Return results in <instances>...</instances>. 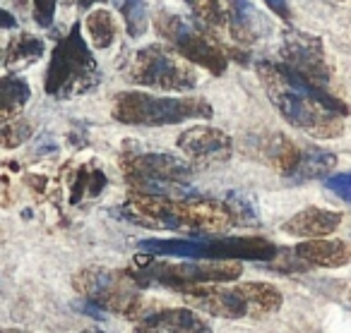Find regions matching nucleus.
Returning a JSON list of instances; mask_svg holds the SVG:
<instances>
[{
  "label": "nucleus",
  "mask_w": 351,
  "mask_h": 333,
  "mask_svg": "<svg viewBox=\"0 0 351 333\" xmlns=\"http://www.w3.org/2000/svg\"><path fill=\"white\" fill-rule=\"evenodd\" d=\"M258 77L269 101L289 125L315 139L341 137L349 108L339 98L332 96L325 87L291 72L282 63H260Z\"/></svg>",
  "instance_id": "obj_1"
},
{
  "label": "nucleus",
  "mask_w": 351,
  "mask_h": 333,
  "mask_svg": "<svg viewBox=\"0 0 351 333\" xmlns=\"http://www.w3.org/2000/svg\"><path fill=\"white\" fill-rule=\"evenodd\" d=\"M113 118L123 125H178L191 118H212V106L205 98L154 96L145 92H121L113 101Z\"/></svg>",
  "instance_id": "obj_2"
},
{
  "label": "nucleus",
  "mask_w": 351,
  "mask_h": 333,
  "mask_svg": "<svg viewBox=\"0 0 351 333\" xmlns=\"http://www.w3.org/2000/svg\"><path fill=\"white\" fill-rule=\"evenodd\" d=\"M73 288L92 304L106 312L121 314L125 319L140 321L149 314L147 302L140 295V285L132 280L128 271H111L104 266H89L73 276Z\"/></svg>",
  "instance_id": "obj_3"
},
{
  "label": "nucleus",
  "mask_w": 351,
  "mask_h": 333,
  "mask_svg": "<svg viewBox=\"0 0 351 333\" xmlns=\"http://www.w3.org/2000/svg\"><path fill=\"white\" fill-rule=\"evenodd\" d=\"M94 75H97V60L84 44L80 25H75L51 53V63L46 70V94L58 98L82 94L99 82Z\"/></svg>",
  "instance_id": "obj_4"
},
{
  "label": "nucleus",
  "mask_w": 351,
  "mask_h": 333,
  "mask_svg": "<svg viewBox=\"0 0 351 333\" xmlns=\"http://www.w3.org/2000/svg\"><path fill=\"white\" fill-rule=\"evenodd\" d=\"M125 75L128 82L159 89V92H191L197 84V75L191 60H186L181 53H171L159 44L137 51Z\"/></svg>",
  "instance_id": "obj_5"
},
{
  "label": "nucleus",
  "mask_w": 351,
  "mask_h": 333,
  "mask_svg": "<svg viewBox=\"0 0 351 333\" xmlns=\"http://www.w3.org/2000/svg\"><path fill=\"white\" fill-rule=\"evenodd\" d=\"M121 168L137 192L171 199H183L181 194L188 192L191 165L171 154H125Z\"/></svg>",
  "instance_id": "obj_6"
},
{
  "label": "nucleus",
  "mask_w": 351,
  "mask_h": 333,
  "mask_svg": "<svg viewBox=\"0 0 351 333\" xmlns=\"http://www.w3.org/2000/svg\"><path fill=\"white\" fill-rule=\"evenodd\" d=\"M279 55H282V65H287L291 72L311 79L313 84L325 87L327 79H330L325 49H322V41L317 36L298 29L284 31Z\"/></svg>",
  "instance_id": "obj_7"
},
{
  "label": "nucleus",
  "mask_w": 351,
  "mask_h": 333,
  "mask_svg": "<svg viewBox=\"0 0 351 333\" xmlns=\"http://www.w3.org/2000/svg\"><path fill=\"white\" fill-rule=\"evenodd\" d=\"M173 209L176 218H178V228L181 230H193L197 235H202V232L219 235V232L229 230V228H234L239 223V216L231 209V204L217 202V199H176Z\"/></svg>",
  "instance_id": "obj_8"
},
{
  "label": "nucleus",
  "mask_w": 351,
  "mask_h": 333,
  "mask_svg": "<svg viewBox=\"0 0 351 333\" xmlns=\"http://www.w3.org/2000/svg\"><path fill=\"white\" fill-rule=\"evenodd\" d=\"M173 202L176 199L171 197H156V194H145L132 189L128 194L125 204H123V213H125L128 221L137 223V226L154 228V230H181Z\"/></svg>",
  "instance_id": "obj_9"
},
{
  "label": "nucleus",
  "mask_w": 351,
  "mask_h": 333,
  "mask_svg": "<svg viewBox=\"0 0 351 333\" xmlns=\"http://www.w3.org/2000/svg\"><path fill=\"white\" fill-rule=\"evenodd\" d=\"M178 149L195 163H221L231 156V137L210 125H195L178 137Z\"/></svg>",
  "instance_id": "obj_10"
},
{
  "label": "nucleus",
  "mask_w": 351,
  "mask_h": 333,
  "mask_svg": "<svg viewBox=\"0 0 351 333\" xmlns=\"http://www.w3.org/2000/svg\"><path fill=\"white\" fill-rule=\"evenodd\" d=\"M277 256V247L265 237H221L215 235L205 240L202 259H234V261H269Z\"/></svg>",
  "instance_id": "obj_11"
},
{
  "label": "nucleus",
  "mask_w": 351,
  "mask_h": 333,
  "mask_svg": "<svg viewBox=\"0 0 351 333\" xmlns=\"http://www.w3.org/2000/svg\"><path fill=\"white\" fill-rule=\"evenodd\" d=\"M193 309H200L205 314L219 319H241L250 317L248 302L239 285L234 288H219V285H200L193 295H186Z\"/></svg>",
  "instance_id": "obj_12"
},
{
  "label": "nucleus",
  "mask_w": 351,
  "mask_h": 333,
  "mask_svg": "<svg viewBox=\"0 0 351 333\" xmlns=\"http://www.w3.org/2000/svg\"><path fill=\"white\" fill-rule=\"evenodd\" d=\"M135 333H212V326L188 307H164L142 317Z\"/></svg>",
  "instance_id": "obj_13"
},
{
  "label": "nucleus",
  "mask_w": 351,
  "mask_h": 333,
  "mask_svg": "<svg viewBox=\"0 0 351 333\" xmlns=\"http://www.w3.org/2000/svg\"><path fill=\"white\" fill-rule=\"evenodd\" d=\"M173 46L183 58L191 60V63H195V65H200V68L210 70L212 75H224L226 72V65H229L226 55L221 53V49L210 39V36H205L202 31H197L193 25L173 41Z\"/></svg>",
  "instance_id": "obj_14"
},
{
  "label": "nucleus",
  "mask_w": 351,
  "mask_h": 333,
  "mask_svg": "<svg viewBox=\"0 0 351 333\" xmlns=\"http://www.w3.org/2000/svg\"><path fill=\"white\" fill-rule=\"evenodd\" d=\"M341 213L339 211H327V209L308 207L303 211L293 213L282 230L287 235L301 237V240H315V237H330L332 232L339 228Z\"/></svg>",
  "instance_id": "obj_15"
},
{
  "label": "nucleus",
  "mask_w": 351,
  "mask_h": 333,
  "mask_svg": "<svg viewBox=\"0 0 351 333\" xmlns=\"http://www.w3.org/2000/svg\"><path fill=\"white\" fill-rule=\"evenodd\" d=\"M293 254L301 261L322 269H339L351 261V247L344 240L335 237H315V240H303L293 247Z\"/></svg>",
  "instance_id": "obj_16"
},
{
  "label": "nucleus",
  "mask_w": 351,
  "mask_h": 333,
  "mask_svg": "<svg viewBox=\"0 0 351 333\" xmlns=\"http://www.w3.org/2000/svg\"><path fill=\"white\" fill-rule=\"evenodd\" d=\"M231 12V34L241 44H253L260 36L267 34V20L250 0H229Z\"/></svg>",
  "instance_id": "obj_17"
},
{
  "label": "nucleus",
  "mask_w": 351,
  "mask_h": 333,
  "mask_svg": "<svg viewBox=\"0 0 351 333\" xmlns=\"http://www.w3.org/2000/svg\"><path fill=\"white\" fill-rule=\"evenodd\" d=\"M260 154L265 156V161H267L274 170H279V173L287 175V178H291V175L296 173L298 163H301L303 151L298 149V146L293 144L289 137L272 135V137H267V139L263 142V149H260Z\"/></svg>",
  "instance_id": "obj_18"
},
{
  "label": "nucleus",
  "mask_w": 351,
  "mask_h": 333,
  "mask_svg": "<svg viewBox=\"0 0 351 333\" xmlns=\"http://www.w3.org/2000/svg\"><path fill=\"white\" fill-rule=\"evenodd\" d=\"M202 247L205 240H183V237H149V240L137 242V250L142 254L152 256H183V259H202Z\"/></svg>",
  "instance_id": "obj_19"
},
{
  "label": "nucleus",
  "mask_w": 351,
  "mask_h": 333,
  "mask_svg": "<svg viewBox=\"0 0 351 333\" xmlns=\"http://www.w3.org/2000/svg\"><path fill=\"white\" fill-rule=\"evenodd\" d=\"M243 293L245 302H248V314L250 317H265L272 314L282 307L284 297L272 283H263V280H250V283L239 285Z\"/></svg>",
  "instance_id": "obj_20"
},
{
  "label": "nucleus",
  "mask_w": 351,
  "mask_h": 333,
  "mask_svg": "<svg viewBox=\"0 0 351 333\" xmlns=\"http://www.w3.org/2000/svg\"><path fill=\"white\" fill-rule=\"evenodd\" d=\"M337 165V156L330 154V151L322 149H306L301 154V163H298L296 173L291 175V180L296 183H303V180H315L327 175L332 168Z\"/></svg>",
  "instance_id": "obj_21"
},
{
  "label": "nucleus",
  "mask_w": 351,
  "mask_h": 333,
  "mask_svg": "<svg viewBox=\"0 0 351 333\" xmlns=\"http://www.w3.org/2000/svg\"><path fill=\"white\" fill-rule=\"evenodd\" d=\"M0 89H3V122H10L20 118L22 106L29 98V84L20 77H5L0 82Z\"/></svg>",
  "instance_id": "obj_22"
},
{
  "label": "nucleus",
  "mask_w": 351,
  "mask_h": 333,
  "mask_svg": "<svg viewBox=\"0 0 351 333\" xmlns=\"http://www.w3.org/2000/svg\"><path fill=\"white\" fill-rule=\"evenodd\" d=\"M44 41L36 39L32 34H20V36H12L10 44L5 49V65L8 68H15L17 63H34L44 55Z\"/></svg>",
  "instance_id": "obj_23"
},
{
  "label": "nucleus",
  "mask_w": 351,
  "mask_h": 333,
  "mask_svg": "<svg viewBox=\"0 0 351 333\" xmlns=\"http://www.w3.org/2000/svg\"><path fill=\"white\" fill-rule=\"evenodd\" d=\"M87 31L94 49H108L116 41V22L108 10H94L87 17Z\"/></svg>",
  "instance_id": "obj_24"
},
{
  "label": "nucleus",
  "mask_w": 351,
  "mask_h": 333,
  "mask_svg": "<svg viewBox=\"0 0 351 333\" xmlns=\"http://www.w3.org/2000/svg\"><path fill=\"white\" fill-rule=\"evenodd\" d=\"M123 20H125V29L130 39H140L147 31L149 22H147V5L145 0H123Z\"/></svg>",
  "instance_id": "obj_25"
},
{
  "label": "nucleus",
  "mask_w": 351,
  "mask_h": 333,
  "mask_svg": "<svg viewBox=\"0 0 351 333\" xmlns=\"http://www.w3.org/2000/svg\"><path fill=\"white\" fill-rule=\"evenodd\" d=\"M188 22L183 20V17H178V15H173V12H166V10H159L154 15V29H156V34L161 36V39H166L169 44H173L178 36L183 34V31L188 29Z\"/></svg>",
  "instance_id": "obj_26"
},
{
  "label": "nucleus",
  "mask_w": 351,
  "mask_h": 333,
  "mask_svg": "<svg viewBox=\"0 0 351 333\" xmlns=\"http://www.w3.org/2000/svg\"><path fill=\"white\" fill-rule=\"evenodd\" d=\"M186 3L200 22H205L210 27L224 25V10H221L219 0H186Z\"/></svg>",
  "instance_id": "obj_27"
},
{
  "label": "nucleus",
  "mask_w": 351,
  "mask_h": 333,
  "mask_svg": "<svg viewBox=\"0 0 351 333\" xmlns=\"http://www.w3.org/2000/svg\"><path fill=\"white\" fill-rule=\"evenodd\" d=\"M106 187V178H104L101 170H92L87 173V168L80 170L77 183H75V197L73 202H80L82 194H89V197H99V192Z\"/></svg>",
  "instance_id": "obj_28"
},
{
  "label": "nucleus",
  "mask_w": 351,
  "mask_h": 333,
  "mask_svg": "<svg viewBox=\"0 0 351 333\" xmlns=\"http://www.w3.org/2000/svg\"><path fill=\"white\" fill-rule=\"evenodd\" d=\"M29 137H32V125L27 120L15 118L10 122H3V146L5 149H15V146L25 144Z\"/></svg>",
  "instance_id": "obj_29"
},
{
  "label": "nucleus",
  "mask_w": 351,
  "mask_h": 333,
  "mask_svg": "<svg viewBox=\"0 0 351 333\" xmlns=\"http://www.w3.org/2000/svg\"><path fill=\"white\" fill-rule=\"evenodd\" d=\"M327 189L335 192L339 199H344L346 204H351V173H337V175H330L325 180Z\"/></svg>",
  "instance_id": "obj_30"
},
{
  "label": "nucleus",
  "mask_w": 351,
  "mask_h": 333,
  "mask_svg": "<svg viewBox=\"0 0 351 333\" xmlns=\"http://www.w3.org/2000/svg\"><path fill=\"white\" fill-rule=\"evenodd\" d=\"M56 15V0H34V22L39 27H51Z\"/></svg>",
  "instance_id": "obj_31"
},
{
  "label": "nucleus",
  "mask_w": 351,
  "mask_h": 333,
  "mask_svg": "<svg viewBox=\"0 0 351 333\" xmlns=\"http://www.w3.org/2000/svg\"><path fill=\"white\" fill-rule=\"evenodd\" d=\"M265 5H267L269 10H272L274 15L279 17V20H284V22L291 20V10H289L287 0H265Z\"/></svg>",
  "instance_id": "obj_32"
},
{
  "label": "nucleus",
  "mask_w": 351,
  "mask_h": 333,
  "mask_svg": "<svg viewBox=\"0 0 351 333\" xmlns=\"http://www.w3.org/2000/svg\"><path fill=\"white\" fill-rule=\"evenodd\" d=\"M3 20H5V22H3V27H5V29H10V27H15V17H12L8 10H3Z\"/></svg>",
  "instance_id": "obj_33"
},
{
  "label": "nucleus",
  "mask_w": 351,
  "mask_h": 333,
  "mask_svg": "<svg viewBox=\"0 0 351 333\" xmlns=\"http://www.w3.org/2000/svg\"><path fill=\"white\" fill-rule=\"evenodd\" d=\"M77 3H80V8H92L97 0H77Z\"/></svg>",
  "instance_id": "obj_34"
},
{
  "label": "nucleus",
  "mask_w": 351,
  "mask_h": 333,
  "mask_svg": "<svg viewBox=\"0 0 351 333\" xmlns=\"http://www.w3.org/2000/svg\"><path fill=\"white\" fill-rule=\"evenodd\" d=\"M17 5H20V8H27V5H29V0H17Z\"/></svg>",
  "instance_id": "obj_35"
},
{
  "label": "nucleus",
  "mask_w": 351,
  "mask_h": 333,
  "mask_svg": "<svg viewBox=\"0 0 351 333\" xmlns=\"http://www.w3.org/2000/svg\"><path fill=\"white\" fill-rule=\"evenodd\" d=\"M82 333H104V331H99V328H89V331H82Z\"/></svg>",
  "instance_id": "obj_36"
},
{
  "label": "nucleus",
  "mask_w": 351,
  "mask_h": 333,
  "mask_svg": "<svg viewBox=\"0 0 351 333\" xmlns=\"http://www.w3.org/2000/svg\"><path fill=\"white\" fill-rule=\"evenodd\" d=\"M5 333H27V331H17V328H8Z\"/></svg>",
  "instance_id": "obj_37"
},
{
  "label": "nucleus",
  "mask_w": 351,
  "mask_h": 333,
  "mask_svg": "<svg viewBox=\"0 0 351 333\" xmlns=\"http://www.w3.org/2000/svg\"><path fill=\"white\" fill-rule=\"evenodd\" d=\"M63 3H65V5H70V3H73V0H63Z\"/></svg>",
  "instance_id": "obj_38"
},
{
  "label": "nucleus",
  "mask_w": 351,
  "mask_h": 333,
  "mask_svg": "<svg viewBox=\"0 0 351 333\" xmlns=\"http://www.w3.org/2000/svg\"><path fill=\"white\" fill-rule=\"evenodd\" d=\"M106 3H118V0H106Z\"/></svg>",
  "instance_id": "obj_39"
}]
</instances>
